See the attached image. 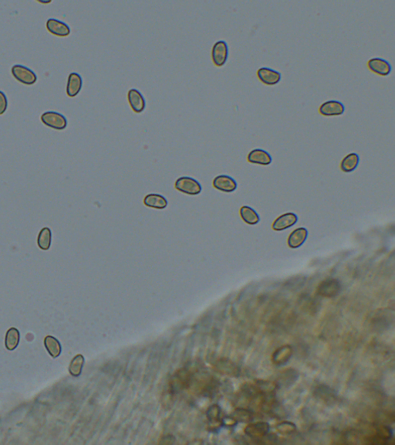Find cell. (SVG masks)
<instances>
[{
    "label": "cell",
    "instance_id": "f546056e",
    "mask_svg": "<svg viewBox=\"0 0 395 445\" xmlns=\"http://www.w3.org/2000/svg\"><path fill=\"white\" fill-rule=\"evenodd\" d=\"M277 431L283 435H290L295 432L296 426L293 423L284 421L277 425Z\"/></svg>",
    "mask_w": 395,
    "mask_h": 445
},
{
    "label": "cell",
    "instance_id": "6da1fadb",
    "mask_svg": "<svg viewBox=\"0 0 395 445\" xmlns=\"http://www.w3.org/2000/svg\"><path fill=\"white\" fill-rule=\"evenodd\" d=\"M175 187L179 192L188 195H198L201 192V184L197 180L189 176H183L176 180Z\"/></svg>",
    "mask_w": 395,
    "mask_h": 445
},
{
    "label": "cell",
    "instance_id": "7a4b0ae2",
    "mask_svg": "<svg viewBox=\"0 0 395 445\" xmlns=\"http://www.w3.org/2000/svg\"><path fill=\"white\" fill-rule=\"evenodd\" d=\"M40 119L45 125L54 129L60 131L67 128V120L65 116L54 111H48L43 113L40 117Z\"/></svg>",
    "mask_w": 395,
    "mask_h": 445
},
{
    "label": "cell",
    "instance_id": "9c48e42d",
    "mask_svg": "<svg viewBox=\"0 0 395 445\" xmlns=\"http://www.w3.org/2000/svg\"><path fill=\"white\" fill-rule=\"evenodd\" d=\"M368 68L371 71L379 74L381 76H388L392 71V67L389 61L385 59L375 57L368 62Z\"/></svg>",
    "mask_w": 395,
    "mask_h": 445
},
{
    "label": "cell",
    "instance_id": "4dcf8cb0",
    "mask_svg": "<svg viewBox=\"0 0 395 445\" xmlns=\"http://www.w3.org/2000/svg\"><path fill=\"white\" fill-rule=\"evenodd\" d=\"M7 107H8V101L6 95L2 91H0V115H2L6 111Z\"/></svg>",
    "mask_w": 395,
    "mask_h": 445
},
{
    "label": "cell",
    "instance_id": "ac0fdd59",
    "mask_svg": "<svg viewBox=\"0 0 395 445\" xmlns=\"http://www.w3.org/2000/svg\"><path fill=\"white\" fill-rule=\"evenodd\" d=\"M144 205L154 209L163 210L168 206V201L159 194H148L144 199Z\"/></svg>",
    "mask_w": 395,
    "mask_h": 445
},
{
    "label": "cell",
    "instance_id": "f1b7e54d",
    "mask_svg": "<svg viewBox=\"0 0 395 445\" xmlns=\"http://www.w3.org/2000/svg\"><path fill=\"white\" fill-rule=\"evenodd\" d=\"M235 421L241 422H250L253 419V413L246 408H238L233 414Z\"/></svg>",
    "mask_w": 395,
    "mask_h": 445
},
{
    "label": "cell",
    "instance_id": "4316f807",
    "mask_svg": "<svg viewBox=\"0 0 395 445\" xmlns=\"http://www.w3.org/2000/svg\"><path fill=\"white\" fill-rule=\"evenodd\" d=\"M240 215L242 220L248 224H256L260 221V217L251 207L246 206L242 207L240 209Z\"/></svg>",
    "mask_w": 395,
    "mask_h": 445
},
{
    "label": "cell",
    "instance_id": "9a60e30c",
    "mask_svg": "<svg viewBox=\"0 0 395 445\" xmlns=\"http://www.w3.org/2000/svg\"><path fill=\"white\" fill-rule=\"evenodd\" d=\"M297 221L298 218L296 214H293V213L283 214L274 221L273 228L278 231L284 230V229L294 226V224H296V222H297Z\"/></svg>",
    "mask_w": 395,
    "mask_h": 445
},
{
    "label": "cell",
    "instance_id": "d6986e66",
    "mask_svg": "<svg viewBox=\"0 0 395 445\" xmlns=\"http://www.w3.org/2000/svg\"><path fill=\"white\" fill-rule=\"evenodd\" d=\"M255 387L259 392L260 395L265 398V397H273L275 394L276 390H277L278 385L277 383H273V382L260 380L256 383Z\"/></svg>",
    "mask_w": 395,
    "mask_h": 445
},
{
    "label": "cell",
    "instance_id": "7c38bea8",
    "mask_svg": "<svg viewBox=\"0 0 395 445\" xmlns=\"http://www.w3.org/2000/svg\"><path fill=\"white\" fill-rule=\"evenodd\" d=\"M257 76L263 84L267 85H277L282 78L279 71L265 67L258 70Z\"/></svg>",
    "mask_w": 395,
    "mask_h": 445
},
{
    "label": "cell",
    "instance_id": "44dd1931",
    "mask_svg": "<svg viewBox=\"0 0 395 445\" xmlns=\"http://www.w3.org/2000/svg\"><path fill=\"white\" fill-rule=\"evenodd\" d=\"M44 345L50 355L53 358L58 357L59 355L61 353V351H62V347L60 345V342H59L57 338L50 336V335H48V336L45 338Z\"/></svg>",
    "mask_w": 395,
    "mask_h": 445
},
{
    "label": "cell",
    "instance_id": "484cf974",
    "mask_svg": "<svg viewBox=\"0 0 395 445\" xmlns=\"http://www.w3.org/2000/svg\"><path fill=\"white\" fill-rule=\"evenodd\" d=\"M298 373L294 369H289L283 372L278 378L277 385H281L283 387H290L294 384L296 380H297Z\"/></svg>",
    "mask_w": 395,
    "mask_h": 445
},
{
    "label": "cell",
    "instance_id": "8992f818",
    "mask_svg": "<svg viewBox=\"0 0 395 445\" xmlns=\"http://www.w3.org/2000/svg\"><path fill=\"white\" fill-rule=\"evenodd\" d=\"M46 26H47V30L55 36L65 37V36H69L71 34L70 26L64 22L54 19V18L47 19Z\"/></svg>",
    "mask_w": 395,
    "mask_h": 445
},
{
    "label": "cell",
    "instance_id": "4fadbf2b",
    "mask_svg": "<svg viewBox=\"0 0 395 445\" xmlns=\"http://www.w3.org/2000/svg\"><path fill=\"white\" fill-rule=\"evenodd\" d=\"M83 86V79L78 73L72 72L69 74L67 84V95L70 98H74L80 93Z\"/></svg>",
    "mask_w": 395,
    "mask_h": 445
},
{
    "label": "cell",
    "instance_id": "5bb4252c",
    "mask_svg": "<svg viewBox=\"0 0 395 445\" xmlns=\"http://www.w3.org/2000/svg\"><path fill=\"white\" fill-rule=\"evenodd\" d=\"M248 161L254 164L268 166L272 162L270 154L261 148H256L249 152L248 155Z\"/></svg>",
    "mask_w": 395,
    "mask_h": 445
},
{
    "label": "cell",
    "instance_id": "2e32d148",
    "mask_svg": "<svg viewBox=\"0 0 395 445\" xmlns=\"http://www.w3.org/2000/svg\"><path fill=\"white\" fill-rule=\"evenodd\" d=\"M308 231L306 228H297L289 236L288 245L291 248H298L306 241Z\"/></svg>",
    "mask_w": 395,
    "mask_h": 445
},
{
    "label": "cell",
    "instance_id": "7402d4cb",
    "mask_svg": "<svg viewBox=\"0 0 395 445\" xmlns=\"http://www.w3.org/2000/svg\"><path fill=\"white\" fill-rule=\"evenodd\" d=\"M19 332L17 329L10 328L5 335V345L8 350L12 351L17 348L19 343Z\"/></svg>",
    "mask_w": 395,
    "mask_h": 445
},
{
    "label": "cell",
    "instance_id": "52a82bcc",
    "mask_svg": "<svg viewBox=\"0 0 395 445\" xmlns=\"http://www.w3.org/2000/svg\"><path fill=\"white\" fill-rule=\"evenodd\" d=\"M340 282L333 278H328L320 284L317 292L321 296L332 298L336 296L340 292Z\"/></svg>",
    "mask_w": 395,
    "mask_h": 445
},
{
    "label": "cell",
    "instance_id": "ba28073f",
    "mask_svg": "<svg viewBox=\"0 0 395 445\" xmlns=\"http://www.w3.org/2000/svg\"><path fill=\"white\" fill-rule=\"evenodd\" d=\"M319 111L324 116L341 115L345 111V107L344 104L339 101L330 100L322 104Z\"/></svg>",
    "mask_w": 395,
    "mask_h": 445
},
{
    "label": "cell",
    "instance_id": "277c9868",
    "mask_svg": "<svg viewBox=\"0 0 395 445\" xmlns=\"http://www.w3.org/2000/svg\"><path fill=\"white\" fill-rule=\"evenodd\" d=\"M229 57V47L224 40L217 41L211 50V58L214 64L217 67L225 65Z\"/></svg>",
    "mask_w": 395,
    "mask_h": 445
},
{
    "label": "cell",
    "instance_id": "603a6c76",
    "mask_svg": "<svg viewBox=\"0 0 395 445\" xmlns=\"http://www.w3.org/2000/svg\"><path fill=\"white\" fill-rule=\"evenodd\" d=\"M315 396L323 402H333L335 400L336 395L334 392L326 385H320L315 390Z\"/></svg>",
    "mask_w": 395,
    "mask_h": 445
},
{
    "label": "cell",
    "instance_id": "5b68a950",
    "mask_svg": "<svg viewBox=\"0 0 395 445\" xmlns=\"http://www.w3.org/2000/svg\"><path fill=\"white\" fill-rule=\"evenodd\" d=\"M127 100H128L129 105L131 106V109L134 111V112L138 113V114L143 112L146 108V102H145L144 96L138 89H135V88H131L128 91Z\"/></svg>",
    "mask_w": 395,
    "mask_h": 445
},
{
    "label": "cell",
    "instance_id": "ffe728a7",
    "mask_svg": "<svg viewBox=\"0 0 395 445\" xmlns=\"http://www.w3.org/2000/svg\"><path fill=\"white\" fill-rule=\"evenodd\" d=\"M359 155L357 153H350L346 155L342 160L340 168L345 173H351L358 167L359 164Z\"/></svg>",
    "mask_w": 395,
    "mask_h": 445
},
{
    "label": "cell",
    "instance_id": "83f0119b",
    "mask_svg": "<svg viewBox=\"0 0 395 445\" xmlns=\"http://www.w3.org/2000/svg\"><path fill=\"white\" fill-rule=\"evenodd\" d=\"M85 364V358L82 355H76L71 361L69 366V372L71 376L78 377L82 373L83 366Z\"/></svg>",
    "mask_w": 395,
    "mask_h": 445
},
{
    "label": "cell",
    "instance_id": "3957f363",
    "mask_svg": "<svg viewBox=\"0 0 395 445\" xmlns=\"http://www.w3.org/2000/svg\"><path fill=\"white\" fill-rule=\"evenodd\" d=\"M12 76L21 83L26 85H33L37 81L36 74L26 66L16 64L11 69Z\"/></svg>",
    "mask_w": 395,
    "mask_h": 445
},
{
    "label": "cell",
    "instance_id": "8fae6325",
    "mask_svg": "<svg viewBox=\"0 0 395 445\" xmlns=\"http://www.w3.org/2000/svg\"><path fill=\"white\" fill-rule=\"evenodd\" d=\"M213 187L220 191L232 193L237 188V183L231 176L220 175L214 179Z\"/></svg>",
    "mask_w": 395,
    "mask_h": 445
},
{
    "label": "cell",
    "instance_id": "30bf717a",
    "mask_svg": "<svg viewBox=\"0 0 395 445\" xmlns=\"http://www.w3.org/2000/svg\"><path fill=\"white\" fill-rule=\"evenodd\" d=\"M270 431V425L266 422L253 423L245 428L246 435L253 439L260 440L264 438Z\"/></svg>",
    "mask_w": 395,
    "mask_h": 445
},
{
    "label": "cell",
    "instance_id": "e0dca14e",
    "mask_svg": "<svg viewBox=\"0 0 395 445\" xmlns=\"http://www.w3.org/2000/svg\"><path fill=\"white\" fill-rule=\"evenodd\" d=\"M292 355V347L291 345H283V346L277 348V350L274 352L272 359H273V363L280 366V365L285 364L286 362H288Z\"/></svg>",
    "mask_w": 395,
    "mask_h": 445
},
{
    "label": "cell",
    "instance_id": "cb8c5ba5",
    "mask_svg": "<svg viewBox=\"0 0 395 445\" xmlns=\"http://www.w3.org/2000/svg\"><path fill=\"white\" fill-rule=\"evenodd\" d=\"M52 232L49 227H43L37 237V245L41 250H47L51 246Z\"/></svg>",
    "mask_w": 395,
    "mask_h": 445
},
{
    "label": "cell",
    "instance_id": "d4e9b609",
    "mask_svg": "<svg viewBox=\"0 0 395 445\" xmlns=\"http://www.w3.org/2000/svg\"><path fill=\"white\" fill-rule=\"evenodd\" d=\"M217 369L218 372L228 376H235L239 374V369L233 362L227 359H222L217 363Z\"/></svg>",
    "mask_w": 395,
    "mask_h": 445
}]
</instances>
